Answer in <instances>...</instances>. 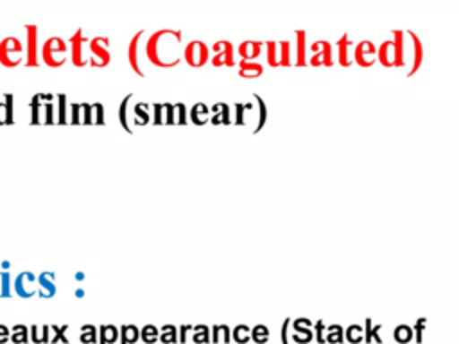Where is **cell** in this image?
I'll return each instance as SVG.
<instances>
[{"label": "cell", "mask_w": 459, "mask_h": 344, "mask_svg": "<svg viewBox=\"0 0 459 344\" xmlns=\"http://www.w3.org/2000/svg\"><path fill=\"white\" fill-rule=\"evenodd\" d=\"M66 41L59 36L48 38L41 47V59L50 68H59L66 63Z\"/></svg>", "instance_id": "1"}, {"label": "cell", "mask_w": 459, "mask_h": 344, "mask_svg": "<svg viewBox=\"0 0 459 344\" xmlns=\"http://www.w3.org/2000/svg\"><path fill=\"white\" fill-rule=\"evenodd\" d=\"M22 54H23V45L18 38L7 36L0 41V63L7 68H14L22 63Z\"/></svg>", "instance_id": "2"}, {"label": "cell", "mask_w": 459, "mask_h": 344, "mask_svg": "<svg viewBox=\"0 0 459 344\" xmlns=\"http://www.w3.org/2000/svg\"><path fill=\"white\" fill-rule=\"evenodd\" d=\"M163 32H165V29H158L156 32H152V34L147 38V41H145V56H147V59L151 61V64L167 70V68H174V64H170V63L167 61V57H163V56L160 54Z\"/></svg>", "instance_id": "3"}, {"label": "cell", "mask_w": 459, "mask_h": 344, "mask_svg": "<svg viewBox=\"0 0 459 344\" xmlns=\"http://www.w3.org/2000/svg\"><path fill=\"white\" fill-rule=\"evenodd\" d=\"M183 57L185 61L192 66V68H201L210 61V48L204 41L194 39L190 41L185 50H183Z\"/></svg>", "instance_id": "4"}, {"label": "cell", "mask_w": 459, "mask_h": 344, "mask_svg": "<svg viewBox=\"0 0 459 344\" xmlns=\"http://www.w3.org/2000/svg\"><path fill=\"white\" fill-rule=\"evenodd\" d=\"M108 45H109V38H100V36H95L90 39V52H91V59L88 61L93 68H104L109 64L111 61V54L108 50Z\"/></svg>", "instance_id": "5"}, {"label": "cell", "mask_w": 459, "mask_h": 344, "mask_svg": "<svg viewBox=\"0 0 459 344\" xmlns=\"http://www.w3.org/2000/svg\"><path fill=\"white\" fill-rule=\"evenodd\" d=\"M213 52V56L210 57V63L213 66H237V61L233 57V45L231 41L228 39H221V41H215L210 48Z\"/></svg>", "instance_id": "6"}, {"label": "cell", "mask_w": 459, "mask_h": 344, "mask_svg": "<svg viewBox=\"0 0 459 344\" xmlns=\"http://www.w3.org/2000/svg\"><path fill=\"white\" fill-rule=\"evenodd\" d=\"M310 50L314 52L310 56V59L307 63H310L312 66H332L333 59H332V45L326 39H319L314 41L310 45Z\"/></svg>", "instance_id": "7"}, {"label": "cell", "mask_w": 459, "mask_h": 344, "mask_svg": "<svg viewBox=\"0 0 459 344\" xmlns=\"http://www.w3.org/2000/svg\"><path fill=\"white\" fill-rule=\"evenodd\" d=\"M14 292L23 297V299H29L32 296L38 294V283H36V274L25 271V272H20L14 280Z\"/></svg>", "instance_id": "8"}, {"label": "cell", "mask_w": 459, "mask_h": 344, "mask_svg": "<svg viewBox=\"0 0 459 344\" xmlns=\"http://www.w3.org/2000/svg\"><path fill=\"white\" fill-rule=\"evenodd\" d=\"M353 61L362 68L373 66L377 61V47L369 39L360 41L353 50Z\"/></svg>", "instance_id": "9"}, {"label": "cell", "mask_w": 459, "mask_h": 344, "mask_svg": "<svg viewBox=\"0 0 459 344\" xmlns=\"http://www.w3.org/2000/svg\"><path fill=\"white\" fill-rule=\"evenodd\" d=\"M88 41V38H84V34H82V29H77L72 36H70V39H68V43L72 45V63L75 64V66H79V68H82V66H86V57L82 56V45Z\"/></svg>", "instance_id": "10"}, {"label": "cell", "mask_w": 459, "mask_h": 344, "mask_svg": "<svg viewBox=\"0 0 459 344\" xmlns=\"http://www.w3.org/2000/svg\"><path fill=\"white\" fill-rule=\"evenodd\" d=\"M27 50H25V66H38V27L27 25Z\"/></svg>", "instance_id": "11"}, {"label": "cell", "mask_w": 459, "mask_h": 344, "mask_svg": "<svg viewBox=\"0 0 459 344\" xmlns=\"http://www.w3.org/2000/svg\"><path fill=\"white\" fill-rule=\"evenodd\" d=\"M143 36V30H138L131 41H129V47H127V61H129V66L133 68V72L138 75V77H143V70L140 66V57H138V48H140V39Z\"/></svg>", "instance_id": "12"}, {"label": "cell", "mask_w": 459, "mask_h": 344, "mask_svg": "<svg viewBox=\"0 0 459 344\" xmlns=\"http://www.w3.org/2000/svg\"><path fill=\"white\" fill-rule=\"evenodd\" d=\"M310 326H312V321H310V319H307V317L296 319V321H294V335H292L294 342H298V344H307V342H310L312 337H314Z\"/></svg>", "instance_id": "13"}, {"label": "cell", "mask_w": 459, "mask_h": 344, "mask_svg": "<svg viewBox=\"0 0 459 344\" xmlns=\"http://www.w3.org/2000/svg\"><path fill=\"white\" fill-rule=\"evenodd\" d=\"M38 283V296L39 297H54L56 296V283H54V272L45 271L36 276Z\"/></svg>", "instance_id": "14"}, {"label": "cell", "mask_w": 459, "mask_h": 344, "mask_svg": "<svg viewBox=\"0 0 459 344\" xmlns=\"http://www.w3.org/2000/svg\"><path fill=\"white\" fill-rule=\"evenodd\" d=\"M262 52V43L260 41H242L237 47V54L240 61H255Z\"/></svg>", "instance_id": "15"}, {"label": "cell", "mask_w": 459, "mask_h": 344, "mask_svg": "<svg viewBox=\"0 0 459 344\" xmlns=\"http://www.w3.org/2000/svg\"><path fill=\"white\" fill-rule=\"evenodd\" d=\"M407 34L411 36V39H412V52H414V57H412V66H411V70L407 72V75L411 77V75H414L418 70H420V66H421V63H423V43H421V39L414 34V30H407Z\"/></svg>", "instance_id": "16"}, {"label": "cell", "mask_w": 459, "mask_h": 344, "mask_svg": "<svg viewBox=\"0 0 459 344\" xmlns=\"http://www.w3.org/2000/svg\"><path fill=\"white\" fill-rule=\"evenodd\" d=\"M391 47H393V66H403V30L391 32Z\"/></svg>", "instance_id": "17"}, {"label": "cell", "mask_w": 459, "mask_h": 344, "mask_svg": "<svg viewBox=\"0 0 459 344\" xmlns=\"http://www.w3.org/2000/svg\"><path fill=\"white\" fill-rule=\"evenodd\" d=\"M238 77L244 79H256L264 73V66L258 61H238Z\"/></svg>", "instance_id": "18"}, {"label": "cell", "mask_w": 459, "mask_h": 344, "mask_svg": "<svg viewBox=\"0 0 459 344\" xmlns=\"http://www.w3.org/2000/svg\"><path fill=\"white\" fill-rule=\"evenodd\" d=\"M188 118L192 124L195 125H204L210 122V109L204 102H195L190 111H188Z\"/></svg>", "instance_id": "19"}, {"label": "cell", "mask_w": 459, "mask_h": 344, "mask_svg": "<svg viewBox=\"0 0 459 344\" xmlns=\"http://www.w3.org/2000/svg\"><path fill=\"white\" fill-rule=\"evenodd\" d=\"M351 47V41H350V36L344 32L339 39H337V61L341 66H351V59L348 56V48Z\"/></svg>", "instance_id": "20"}, {"label": "cell", "mask_w": 459, "mask_h": 344, "mask_svg": "<svg viewBox=\"0 0 459 344\" xmlns=\"http://www.w3.org/2000/svg\"><path fill=\"white\" fill-rule=\"evenodd\" d=\"M294 38H296V61H294V64L296 66H305L307 64V45H305L307 32L303 29L296 30Z\"/></svg>", "instance_id": "21"}, {"label": "cell", "mask_w": 459, "mask_h": 344, "mask_svg": "<svg viewBox=\"0 0 459 344\" xmlns=\"http://www.w3.org/2000/svg\"><path fill=\"white\" fill-rule=\"evenodd\" d=\"M212 113H213V115H210V122L212 124H224V125L231 124V120H230V106L228 104H224V102L213 104Z\"/></svg>", "instance_id": "22"}, {"label": "cell", "mask_w": 459, "mask_h": 344, "mask_svg": "<svg viewBox=\"0 0 459 344\" xmlns=\"http://www.w3.org/2000/svg\"><path fill=\"white\" fill-rule=\"evenodd\" d=\"M377 61L385 66V68H391L393 66V47H391V41H382L377 48Z\"/></svg>", "instance_id": "23"}, {"label": "cell", "mask_w": 459, "mask_h": 344, "mask_svg": "<svg viewBox=\"0 0 459 344\" xmlns=\"http://www.w3.org/2000/svg\"><path fill=\"white\" fill-rule=\"evenodd\" d=\"M151 104L147 102H138L134 108H133V113H134V125H147L151 122V115L147 113V108Z\"/></svg>", "instance_id": "24"}, {"label": "cell", "mask_w": 459, "mask_h": 344, "mask_svg": "<svg viewBox=\"0 0 459 344\" xmlns=\"http://www.w3.org/2000/svg\"><path fill=\"white\" fill-rule=\"evenodd\" d=\"M131 97H133V93H127V95L122 99L120 106H118V122H120V125L124 127V131L129 133V134L133 133V131L129 129V118H127V106H129Z\"/></svg>", "instance_id": "25"}, {"label": "cell", "mask_w": 459, "mask_h": 344, "mask_svg": "<svg viewBox=\"0 0 459 344\" xmlns=\"http://www.w3.org/2000/svg\"><path fill=\"white\" fill-rule=\"evenodd\" d=\"M253 99L258 102V124H256V127L253 129V133L256 134V133L262 131V127H264L265 122H267V106H265V100H264L258 93H253Z\"/></svg>", "instance_id": "26"}, {"label": "cell", "mask_w": 459, "mask_h": 344, "mask_svg": "<svg viewBox=\"0 0 459 344\" xmlns=\"http://www.w3.org/2000/svg\"><path fill=\"white\" fill-rule=\"evenodd\" d=\"M118 331L122 333V344H134L140 337V330L134 324H124Z\"/></svg>", "instance_id": "27"}, {"label": "cell", "mask_w": 459, "mask_h": 344, "mask_svg": "<svg viewBox=\"0 0 459 344\" xmlns=\"http://www.w3.org/2000/svg\"><path fill=\"white\" fill-rule=\"evenodd\" d=\"M290 43L278 41V66H290Z\"/></svg>", "instance_id": "28"}, {"label": "cell", "mask_w": 459, "mask_h": 344, "mask_svg": "<svg viewBox=\"0 0 459 344\" xmlns=\"http://www.w3.org/2000/svg\"><path fill=\"white\" fill-rule=\"evenodd\" d=\"M118 339V330L113 324L100 326V344H115Z\"/></svg>", "instance_id": "29"}, {"label": "cell", "mask_w": 459, "mask_h": 344, "mask_svg": "<svg viewBox=\"0 0 459 344\" xmlns=\"http://www.w3.org/2000/svg\"><path fill=\"white\" fill-rule=\"evenodd\" d=\"M30 115H32L30 116L32 125L41 124V95L39 93L30 99Z\"/></svg>", "instance_id": "30"}, {"label": "cell", "mask_w": 459, "mask_h": 344, "mask_svg": "<svg viewBox=\"0 0 459 344\" xmlns=\"http://www.w3.org/2000/svg\"><path fill=\"white\" fill-rule=\"evenodd\" d=\"M344 337H346L348 342L359 344L360 340H364V330H362V326H359V324H350V326L346 328V331H344Z\"/></svg>", "instance_id": "31"}, {"label": "cell", "mask_w": 459, "mask_h": 344, "mask_svg": "<svg viewBox=\"0 0 459 344\" xmlns=\"http://www.w3.org/2000/svg\"><path fill=\"white\" fill-rule=\"evenodd\" d=\"M230 342V328L226 324H215L212 326V342Z\"/></svg>", "instance_id": "32"}, {"label": "cell", "mask_w": 459, "mask_h": 344, "mask_svg": "<svg viewBox=\"0 0 459 344\" xmlns=\"http://www.w3.org/2000/svg\"><path fill=\"white\" fill-rule=\"evenodd\" d=\"M231 337L235 342L238 344H246L249 339H251V330L246 326V324H237L231 331Z\"/></svg>", "instance_id": "33"}, {"label": "cell", "mask_w": 459, "mask_h": 344, "mask_svg": "<svg viewBox=\"0 0 459 344\" xmlns=\"http://www.w3.org/2000/svg\"><path fill=\"white\" fill-rule=\"evenodd\" d=\"M265 59L267 64L276 68L278 66V43L276 41H265Z\"/></svg>", "instance_id": "34"}, {"label": "cell", "mask_w": 459, "mask_h": 344, "mask_svg": "<svg viewBox=\"0 0 459 344\" xmlns=\"http://www.w3.org/2000/svg\"><path fill=\"white\" fill-rule=\"evenodd\" d=\"M66 95L65 93H57V118H56V124H68V118H66Z\"/></svg>", "instance_id": "35"}, {"label": "cell", "mask_w": 459, "mask_h": 344, "mask_svg": "<svg viewBox=\"0 0 459 344\" xmlns=\"http://www.w3.org/2000/svg\"><path fill=\"white\" fill-rule=\"evenodd\" d=\"M161 342H165V344H174L176 342V339H178V330H176V326H172V324H163L161 326V330H160V337H158Z\"/></svg>", "instance_id": "36"}, {"label": "cell", "mask_w": 459, "mask_h": 344, "mask_svg": "<svg viewBox=\"0 0 459 344\" xmlns=\"http://www.w3.org/2000/svg\"><path fill=\"white\" fill-rule=\"evenodd\" d=\"M342 339H344V330L341 324H332L326 328L325 342H342Z\"/></svg>", "instance_id": "37"}, {"label": "cell", "mask_w": 459, "mask_h": 344, "mask_svg": "<svg viewBox=\"0 0 459 344\" xmlns=\"http://www.w3.org/2000/svg\"><path fill=\"white\" fill-rule=\"evenodd\" d=\"M412 339V328L407 326V324H398L394 328V340L400 342V344H405Z\"/></svg>", "instance_id": "38"}, {"label": "cell", "mask_w": 459, "mask_h": 344, "mask_svg": "<svg viewBox=\"0 0 459 344\" xmlns=\"http://www.w3.org/2000/svg\"><path fill=\"white\" fill-rule=\"evenodd\" d=\"M27 331H29V330H27L23 324H14V326L11 328V335H9V339H11L13 342H16V344H20V342H27V340H29Z\"/></svg>", "instance_id": "39"}, {"label": "cell", "mask_w": 459, "mask_h": 344, "mask_svg": "<svg viewBox=\"0 0 459 344\" xmlns=\"http://www.w3.org/2000/svg\"><path fill=\"white\" fill-rule=\"evenodd\" d=\"M251 339L256 342V344H264L267 339H269V330L265 324H256L253 330H251Z\"/></svg>", "instance_id": "40"}, {"label": "cell", "mask_w": 459, "mask_h": 344, "mask_svg": "<svg viewBox=\"0 0 459 344\" xmlns=\"http://www.w3.org/2000/svg\"><path fill=\"white\" fill-rule=\"evenodd\" d=\"M97 340V328L93 324H84L81 328V342L82 344H91Z\"/></svg>", "instance_id": "41"}, {"label": "cell", "mask_w": 459, "mask_h": 344, "mask_svg": "<svg viewBox=\"0 0 459 344\" xmlns=\"http://www.w3.org/2000/svg\"><path fill=\"white\" fill-rule=\"evenodd\" d=\"M140 335H142V339H143L147 344H152V342H156V340H158L160 331H158V328H156V326L147 324V326H143V330L140 331Z\"/></svg>", "instance_id": "42"}, {"label": "cell", "mask_w": 459, "mask_h": 344, "mask_svg": "<svg viewBox=\"0 0 459 344\" xmlns=\"http://www.w3.org/2000/svg\"><path fill=\"white\" fill-rule=\"evenodd\" d=\"M210 340V330L208 326L201 324V326H194V342L197 344H204Z\"/></svg>", "instance_id": "43"}, {"label": "cell", "mask_w": 459, "mask_h": 344, "mask_svg": "<svg viewBox=\"0 0 459 344\" xmlns=\"http://www.w3.org/2000/svg\"><path fill=\"white\" fill-rule=\"evenodd\" d=\"M13 104H14V97H13V93H5V95H4V106H5V118H7V125H11V124L14 122Z\"/></svg>", "instance_id": "44"}, {"label": "cell", "mask_w": 459, "mask_h": 344, "mask_svg": "<svg viewBox=\"0 0 459 344\" xmlns=\"http://www.w3.org/2000/svg\"><path fill=\"white\" fill-rule=\"evenodd\" d=\"M176 124V111L174 104L163 102V125H174Z\"/></svg>", "instance_id": "45"}, {"label": "cell", "mask_w": 459, "mask_h": 344, "mask_svg": "<svg viewBox=\"0 0 459 344\" xmlns=\"http://www.w3.org/2000/svg\"><path fill=\"white\" fill-rule=\"evenodd\" d=\"M0 297H11V278L9 272H0Z\"/></svg>", "instance_id": "46"}, {"label": "cell", "mask_w": 459, "mask_h": 344, "mask_svg": "<svg viewBox=\"0 0 459 344\" xmlns=\"http://www.w3.org/2000/svg\"><path fill=\"white\" fill-rule=\"evenodd\" d=\"M235 120H231L233 125H244L246 120H244V109H249L251 104H242V102H237L235 106Z\"/></svg>", "instance_id": "47"}, {"label": "cell", "mask_w": 459, "mask_h": 344, "mask_svg": "<svg viewBox=\"0 0 459 344\" xmlns=\"http://www.w3.org/2000/svg\"><path fill=\"white\" fill-rule=\"evenodd\" d=\"M81 124H86V125L93 124V111H91V104L88 102H81Z\"/></svg>", "instance_id": "48"}, {"label": "cell", "mask_w": 459, "mask_h": 344, "mask_svg": "<svg viewBox=\"0 0 459 344\" xmlns=\"http://www.w3.org/2000/svg\"><path fill=\"white\" fill-rule=\"evenodd\" d=\"M91 111H93V124L95 125H104V106L100 102H93L91 104Z\"/></svg>", "instance_id": "49"}, {"label": "cell", "mask_w": 459, "mask_h": 344, "mask_svg": "<svg viewBox=\"0 0 459 344\" xmlns=\"http://www.w3.org/2000/svg\"><path fill=\"white\" fill-rule=\"evenodd\" d=\"M152 124L163 125V102H152Z\"/></svg>", "instance_id": "50"}, {"label": "cell", "mask_w": 459, "mask_h": 344, "mask_svg": "<svg viewBox=\"0 0 459 344\" xmlns=\"http://www.w3.org/2000/svg\"><path fill=\"white\" fill-rule=\"evenodd\" d=\"M174 111H176V124L178 125H185L186 124V108L183 102H176L174 104Z\"/></svg>", "instance_id": "51"}, {"label": "cell", "mask_w": 459, "mask_h": 344, "mask_svg": "<svg viewBox=\"0 0 459 344\" xmlns=\"http://www.w3.org/2000/svg\"><path fill=\"white\" fill-rule=\"evenodd\" d=\"M43 111H45L43 124H45V125H52V124H56V116H54V104H52V102H45V104H43Z\"/></svg>", "instance_id": "52"}, {"label": "cell", "mask_w": 459, "mask_h": 344, "mask_svg": "<svg viewBox=\"0 0 459 344\" xmlns=\"http://www.w3.org/2000/svg\"><path fill=\"white\" fill-rule=\"evenodd\" d=\"M70 113H72V116H70V124H74V125H77V124H81V104L79 102H72L70 104Z\"/></svg>", "instance_id": "53"}, {"label": "cell", "mask_w": 459, "mask_h": 344, "mask_svg": "<svg viewBox=\"0 0 459 344\" xmlns=\"http://www.w3.org/2000/svg\"><path fill=\"white\" fill-rule=\"evenodd\" d=\"M323 331H325V322L319 319V321L316 322V339H317V342H319V344H325Z\"/></svg>", "instance_id": "54"}, {"label": "cell", "mask_w": 459, "mask_h": 344, "mask_svg": "<svg viewBox=\"0 0 459 344\" xmlns=\"http://www.w3.org/2000/svg\"><path fill=\"white\" fill-rule=\"evenodd\" d=\"M52 330H54V333H56V337L52 339V342H56V340H63V342H66V337H65V330H66V326H61V328L52 326Z\"/></svg>", "instance_id": "55"}, {"label": "cell", "mask_w": 459, "mask_h": 344, "mask_svg": "<svg viewBox=\"0 0 459 344\" xmlns=\"http://www.w3.org/2000/svg\"><path fill=\"white\" fill-rule=\"evenodd\" d=\"M425 317H420L418 321H416V326H414V330H416V340L420 342L421 340V331H423V326H425Z\"/></svg>", "instance_id": "56"}, {"label": "cell", "mask_w": 459, "mask_h": 344, "mask_svg": "<svg viewBox=\"0 0 459 344\" xmlns=\"http://www.w3.org/2000/svg\"><path fill=\"white\" fill-rule=\"evenodd\" d=\"M364 322H366V330H364L366 337H364V340H366V342H373V340H371V328H373V321H371L369 317H366V321H364Z\"/></svg>", "instance_id": "57"}, {"label": "cell", "mask_w": 459, "mask_h": 344, "mask_svg": "<svg viewBox=\"0 0 459 344\" xmlns=\"http://www.w3.org/2000/svg\"><path fill=\"white\" fill-rule=\"evenodd\" d=\"M289 324H290V317L283 319V322H281V344H287V328H289Z\"/></svg>", "instance_id": "58"}, {"label": "cell", "mask_w": 459, "mask_h": 344, "mask_svg": "<svg viewBox=\"0 0 459 344\" xmlns=\"http://www.w3.org/2000/svg\"><path fill=\"white\" fill-rule=\"evenodd\" d=\"M9 335H11L9 328H7L5 324H0V344H2V342H5V340L9 339Z\"/></svg>", "instance_id": "59"}, {"label": "cell", "mask_w": 459, "mask_h": 344, "mask_svg": "<svg viewBox=\"0 0 459 344\" xmlns=\"http://www.w3.org/2000/svg\"><path fill=\"white\" fill-rule=\"evenodd\" d=\"M7 118H5V106L4 102H0V125H5Z\"/></svg>", "instance_id": "60"}, {"label": "cell", "mask_w": 459, "mask_h": 344, "mask_svg": "<svg viewBox=\"0 0 459 344\" xmlns=\"http://www.w3.org/2000/svg\"><path fill=\"white\" fill-rule=\"evenodd\" d=\"M186 330H192V326H186V324H183L181 328H179V331H181V342H185L186 340Z\"/></svg>", "instance_id": "61"}, {"label": "cell", "mask_w": 459, "mask_h": 344, "mask_svg": "<svg viewBox=\"0 0 459 344\" xmlns=\"http://www.w3.org/2000/svg\"><path fill=\"white\" fill-rule=\"evenodd\" d=\"M75 296H77V297H82V296H84V290H82V288H77V290H75Z\"/></svg>", "instance_id": "62"}, {"label": "cell", "mask_w": 459, "mask_h": 344, "mask_svg": "<svg viewBox=\"0 0 459 344\" xmlns=\"http://www.w3.org/2000/svg\"><path fill=\"white\" fill-rule=\"evenodd\" d=\"M75 278H77V280H82V278H84V274H82V272H77V274H75Z\"/></svg>", "instance_id": "63"}]
</instances>
